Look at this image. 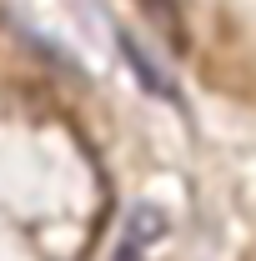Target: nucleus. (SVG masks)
I'll list each match as a JSON object with an SVG mask.
<instances>
[{
    "mask_svg": "<svg viewBox=\"0 0 256 261\" xmlns=\"http://www.w3.org/2000/svg\"><path fill=\"white\" fill-rule=\"evenodd\" d=\"M116 40H121V50H126V65L136 70V81H141V86H146L151 96H161V100H171V96H176V91H171V81L161 75V65L151 61V56H146V50H141V45H136V40H131L126 31L116 35Z\"/></svg>",
    "mask_w": 256,
    "mask_h": 261,
    "instance_id": "obj_1",
    "label": "nucleus"
},
{
    "mask_svg": "<svg viewBox=\"0 0 256 261\" xmlns=\"http://www.w3.org/2000/svg\"><path fill=\"white\" fill-rule=\"evenodd\" d=\"M156 236H166V216H161L156 206H136L126 241H131V246H146V241H156Z\"/></svg>",
    "mask_w": 256,
    "mask_h": 261,
    "instance_id": "obj_2",
    "label": "nucleus"
},
{
    "mask_svg": "<svg viewBox=\"0 0 256 261\" xmlns=\"http://www.w3.org/2000/svg\"><path fill=\"white\" fill-rule=\"evenodd\" d=\"M116 261H141V246H131V241H126V246L116 251Z\"/></svg>",
    "mask_w": 256,
    "mask_h": 261,
    "instance_id": "obj_3",
    "label": "nucleus"
}]
</instances>
